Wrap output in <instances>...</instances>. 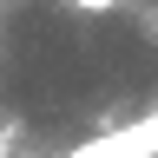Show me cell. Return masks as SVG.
I'll return each instance as SVG.
<instances>
[{"label": "cell", "instance_id": "obj_1", "mask_svg": "<svg viewBox=\"0 0 158 158\" xmlns=\"http://www.w3.org/2000/svg\"><path fill=\"white\" fill-rule=\"evenodd\" d=\"M66 7H79V13H112L118 0H66Z\"/></svg>", "mask_w": 158, "mask_h": 158}]
</instances>
